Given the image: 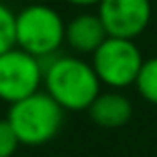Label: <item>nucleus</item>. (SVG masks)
Here are the masks:
<instances>
[{
	"label": "nucleus",
	"mask_w": 157,
	"mask_h": 157,
	"mask_svg": "<svg viewBox=\"0 0 157 157\" xmlns=\"http://www.w3.org/2000/svg\"><path fill=\"white\" fill-rule=\"evenodd\" d=\"M16 46V14L0 2V55Z\"/></svg>",
	"instance_id": "nucleus-10"
},
{
	"label": "nucleus",
	"mask_w": 157,
	"mask_h": 157,
	"mask_svg": "<svg viewBox=\"0 0 157 157\" xmlns=\"http://www.w3.org/2000/svg\"><path fill=\"white\" fill-rule=\"evenodd\" d=\"M151 0H101L97 16L105 26L107 36L135 40L151 22Z\"/></svg>",
	"instance_id": "nucleus-6"
},
{
	"label": "nucleus",
	"mask_w": 157,
	"mask_h": 157,
	"mask_svg": "<svg viewBox=\"0 0 157 157\" xmlns=\"http://www.w3.org/2000/svg\"><path fill=\"white\" fill-rule=\"evenodd\" d=\"M135 87L145 101H149L151 105H157V56L143 60Z\"/></svg>",
	"instance_id": "nucleus-9"
},
{
	"label": "nucleus",
	"mask_w": 157,
	"mask_h": 157,
	"mask_svg": "<svg viewBox=\"0 0 157 157\" xmlns=\"http://www.w3.org/2000/svg\"><path fill=\"white\" fill-rule=\"evenodd\" d=\"M63 16L48 4H28L16 14V46L42 63L59 52L65 42Z\"/></svg>",
	"instance_id": "nucleus-3"
},
{
	"label": "nucleus",
	"mask_w": 157,
	"mask_h": 157,
	"mask_svg": "<svg viewBox=\"0 0 157 157\" xmlns=\"http://www.w3.org/2000/svg\"><path fill=\"white\" fill-rule=\"evenodd\" d=\"M69 4L78 6V8H91V6H99L101 0H67Z\"/></svg>",
	"instance_id": "nucleus-12"
},
{
	"label": "nucleus",
	"mask_w": 157,
	"mask_h": 157,
	"mask_svg": "<svg viewBox=\"0 0 157 157\" xmlns=\"http://www.w3.org/2000/svg\"><path fill=\"white\" fill-rule=\"evenodd\" d=\"M143 60L145 59L135 40L107 36L103 44L93 52L91 65L101 85L113 91H121L135 85Z\"/></svg>",
	"instance_id": "nucleus-4"
},
{
	"label": "nucleus",
	"mask_w": 157,
	"mask_h": 157,
	"mask_svg": "<svg viewBox=\"0 0 157 157\" xmlns=\"http://www.w3.org/2000/svg\"><path fill=\"white\" fill-rule=\"evenodd\" d=\"M63 107L44 91L10 105L6 121L10 123L20 145L38 147L56 137L63 127Z\"/></svg>",
	"instance_id": "nucleus-2"
},
{
	"label": "nucleus",
	"mask_w": 157,
	"mask_h": 157,
	"mask_svg": "<svg viewBox=\"0 0 157 157\" xmlns=\"http://www.w3.org/2000/svg\"><path fill=\"white\" fill-rule=\"evenodd\" d=\"M91 119L103 129H117L123 127L133 115V105L121 91L99 93L97 99L87 109Z\"/></svg>",
	"instance_id": "nucleus-8"
},
{
	"label": "nucleus",
	"mask_w": 157,
	"mask_h": 157,
	"mask_svg": "<svg viewBox=\"0 0 157 157\" xmlns=\"http://www.w3.org/2000/svg\"><path fill=\"white\" fill-rule=\"evenodd\" d=\"M44 65L36 56L14 46L0 55V99L6 103H18L40 91Z\"/></svg>",
	"instance_id": "nucleus-5"
},
{
	"label": "nucleus",
	"mask_w": 157,
	"mask_h": 157,
	"mask_svg": "<svg viewBox=\"0 0 157 157\" xmlns=\"http://www.w3.org/2000/svg\"><path fill=\"white\" fill-rule=\"evenodd\" d=\"M107 38L105 26L97 14H77L65 26V42L77 55H93Z\"/></svg>",
	"instance_id": "nucleus-7"
},
{
	"label": "nucleus",
	"mask_w": 157,
	"mask_h": 157,
	"mask_svg": "<svg viewBox=\"0 0 157 157\" xmlns=\"http://www.w3.org/2000/svg\"><path fill=\"white\" fill-rule=\"evenodd\" d=\"M44 93H48L63 111H87L101 93V81L91 63L81 56H52L44 60Z\"/></svg>",
	"instance_id": "nucleus-1"
},
{
	"label": "nucleus",
	"mask_w": 157,
	"mask_h": 157,
	"mask_svg": "<svg viewBox=\"0 0 157 157\" xmlns=\"http://www.w3.org/2000/svg\"><path fill=\"white\" fill-rule=\"evenodd\" d=\"M20 141L6 119H0V157H12Z\"/></svg>",
	"instance_id": "nucleus-11"
}]
</instances>
